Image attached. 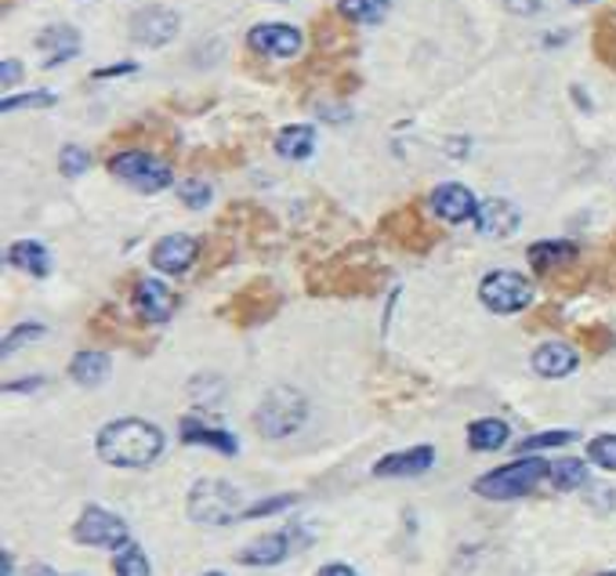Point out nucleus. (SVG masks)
Returning a JSON list of instances; mask_svg holds the SVG:
<instances>
[{
    "instance_id": "nucleus-11",
    "label": "nucleus",
    "mask_w": 616,
    "mask_h": 576,
    "mask_svg": "<svg viewBox=\"0 0 616 576\" xmlns=\"http://www.w3.org/2000/svg\"><path fill=\"white\" fill-rule=\"evenodd\" d=\"M247 44L265 59H294L301 51V33L294 26H283V22H265V26H254L247 33Z\"/></svg>"
},
{
    "instance_id": "nucleus-20",
    "label": "nucleus",
    "mask_w": 616,
    "mask_h": 576,
    "mask_svg": "<svg viewBox=\"0 0 616 576\" xmlns=\"http://www.w3.org/2000/svg\"><path fill=\"white\" fill-rule=\"evenodd\" d=\"M37 48L44 51V65H59L80 51V37L73 26H51L37 37Z\"/></svg>"
},
{
    "instance_id": "nucleus-14",
    "label": "nucleus",
    "mask_w": 616,
    "mask_h": 576,
    "mask_svg": "<svg viewBox=\"0 0 616 576\" xmlns=\"http://www.w3.org/2000/svg\"><path fill=\"white\" fill-rule=\"evenodd\" d=\"M134 309H139L145 323H167L178 309V298L159 279H142L139 290H134Z\"/></svg>"
},
{
    "instance_id": "nucleus-3",
    "label": "nucleus",
    "mask_w": 616,
    "mask_h": 576,
    "mask_svg": "<svg viewBox=\"0 0 616 576\" xmlns=\"http://www.w3.org/2000/svg\"><path fill=\"white\" fill-rule=\"evenodd\" d=\"M305 417H308V403H305L301 392H294V388H272L265 399H261V406H258L254 424H258L261 435L287 439V435H294L305 424Z\"/></svg>"
},
{
    "instance_id": "nucleus-32",
    "label": "nucleus",
    "mask_w": 616,
    "mask_h": 576,
    "mask_svg": "<svg viewBox=\"0 0 616 576\" xmlns=\"http://www.w3.org/2000/svg\"><path fill=\"white\" fill-rule=\"evenodd\" d=\"M588 457L595 460L599 468L616 471V435H599V439H591Z\"/></svg>"
},
{
    "instance_id": "nucleus-26",
    "label": "nucleus",
    "mask_w": 616,
    "mask_h": 576,
    "mask_svg": "<svg viewBox=\"0 0 616 576\" xmlns=\"http://www.w3.org/2000/svg\"><path fill=\"white\" fill-rule=\"evenodd\" d=\"M91 334L98 337V341H109V345H120V341H131V326L120 320L117 309H102L95 320H91Z\"/></svg>"
},
{
    "instance_id": "nucleus-33",
    "label": "nucleus",
    "mask_w": 616,
    "mask_h": 576,
    "mask_svg": "<svg viewBox=\"0 0 616 576\" xmlns=\"http://www.w3.org/2000/svg\"><path fill=\"white\" fill-rule=\"evenodd\" d=\"M577 341L588 348V352H595V356H602V352H609L613 348V341L616 337L606 331V326H584V331H577Z\"/></svg>"
},
{
    "instance_id": "nucleus-6",
    "label": "nucleus",
    "mask_w": 616,
    "mask_h": 576,
    "mask_svg": "<svg viewBox=\"0 0 616 576\" xmlns=\"http://www.w3.org/2000/svg\"><path fill=\"white\" fill-rule=\"evenodd\" d=\"M109 171L120 178V182L134 185L139 192H159L170 185V167L164 160H156L153 153L142 149H123L109 160Z\"/></svg>"
},
{
    "instance_id": "nucleus-36",
    "label": "nucleus",
    "mask_w": 616,
    "mask_h": 576,
    "mask_svg": "<svg viewBox=\"0 0 616 576\" xmlns=\"http://www.w3.org/2000/svg\"><path fill=\"white\" fill-rule=\"evenodd\" d=\"M37 337H44V326H40V323H22V326H15V331L4 337V356H11L15 348H22L26 341H37Z\"/></svg>"
},
{
    "instance_id": "nucleus-22",
    "label": "nucleus",
    "mask_w": 616,
    "mask_h": 576,
    "mask_svg": "<svg viewBox=\"0 0 616 576\" xmlns=\"http://www.w3.org/2000/svg\"><path fill=\"white\" fill-rule=\"evenodd\" d=\"M181 439L192 446H214L218 454H229V457L239 449L229 432H222V428H208L203 421H197V417H186V421H181Z\"/></svg>"
},
{
    "instance_id": "nucleus-28",
    "label": "nucleus",
    "mask_w": 616,
    "mask_h": 576,
    "mask_svg": "<svg viewBox=\"0 0 616 576\" xmlns=\"http://www.w3.org/2000/svg\"><path fill=\"white\" fill-rule=\"evenodd\" d=\"M70 374L80 384H102V381L109 377V356H102V352H80L73 359Z\"/></svg>"
},
{
    "instance_id": "nucleus-8",
    "label": "nucleus",
    "mask_w": 616,
    "mask_h": 576,
    "mask_svg": "<svg viewBox=\"0 0 616 576\" xmlns=\"http://www.w3.org/2000/svg\"><path fill=\"white\" fill-rule=\"evenodd\" d=\"M478 298H483L489 312L511 315V312H522L533 301V287L526 284V276H519V273H489L483 284H478Z\"/></svg>"
},
{
    "instance_id": "nucleus-44",
    "label": "nucleus",
    "mask_w": 616,
    "mask_h": 576,
    "mask_svg": "<svg viewBox=\"0 0 616 576\" xmlns=\"http://www.w3.org/2000/svg\"><path fill=\"white\" fill-rule=\"evenodd\" d=\"M11 569H15V566H11V555H4V559H0V576H11Z\"/></svg>"
},
{
    "instance_id": "nucleus-15",
    "label": "nucleus",
    "mask_w": 616,
    "mask_h": 576,
    "mask_svg": "<svg viewBox=\"0 0 616 576\" xmlns=\"http://www.w3.org/2000/svg\"><path fill=\"white\" fill-rule=\"evenodd\" d=\"M431 211H436V218L458 225V221H467L478 214V203L475 196L467 192L464 185L450 182V185H439L436 192H431Z\"/></svg>"
},
{
    "instance_id": "nucleus-30",
    "label": "nucleus",
    "mask_w": 616,
    "mask_h": 576,
    "mask_svg": "<svg viewBox=\"0 0 616 576\" xmlns=\"http://www.w3.org/2000/svg\"><path fill=\"white\" fill-rule=\"evenodd\" d=\"M588 479V468H584V460H573V457H566V460H555L552 465V485L555 490H577V485H584Z\"/></svg>"
},
{
    "instance_id": "nucleus-39",
    "label": "nucleus",
    "mask_w": 616,
    "mask_h": 576,
    "mask_svg": "<svg viewBox=\"0 0 616 576\" xmlns=\"http://www.w3.org/2000/svg\"><path fill=\"white\" fill-rule=\"evenodd\" d=\"M294 504V496H276V501H269V504H254V507H247V518H258V515H272V512H283V507H291Z\"/></svg>"
},
{
    "instance_id": "nucleus-21",
    "label": "nucleus",
    "mask_w": 616,
    "mask_h": 576,
    "mask_svg": "<svg viewBox=\"0 0 616 576\" xmlns=\"http://www.w3.org/2000/svg\"><path fill=\"white\" fill-rule=\"evenodd\" d=\"M577 257V247L566 243V240H544V243H533L530 247V265L537 268V273H558V268H569Z\"/></svg>"
},
{
    "instance_id": "nucleus-34",
    "label": "nucleus",
    "mask_w": 616,
    "mask_h": 576,
    "mask_svg": "<svg viewBox=\"0 0 616 576\" xmlns=\"http://www.w3.org/2000/svg\"><path fill=\"white\" fill-rule=\"evenodd\" d=\"M87 164H91V153H84V149H80V145H66V149H62L59 167H62V175H66V178L84 175V171H87Z\"/></svg>"
},
{
    "instance_id": "nucleus-40",
    "label": "nucleus",
    "mask_w": 616,
    "mask_h": 576,
    "mask_svg": "<svg viewBox=\"0 0 616 576\" xmlns=\"http://www.w3.org/2000/svg\"><path fill=\"white\" fill-rule=\"evenodd\" d=\"M505 4L516 11V15H537L544 8V0H505Z\"/></svg>"
},
{
    "instance_id": "nucleus-35",
    "label": "nucleus",
    "mask_w": 616,
    "mask_h": 576,
    "mask_svg": "<svg viewBox=\"0 0 616 576\" xmlns=\"http://www.w3.org/2000/svg\"><path fill=\"white\" fill-rule=\"evenodd\" d=\"M178 196L189 203L192 211H203L211 203V185L208 182H197V178H192V182H181L178 185Z\"/></svg>"
},
{
    "instance_id": "nucleus-23",
    "label": "nucleus",
    "mask_w": 616,
    "mask_h": 576,
    "mask_svg": "<svg viewBox=\"0 0 616 576\" xmlns=\"http://www.w3.org/2000/svg\"><path fill=\"white\" fill-rule=\"evenodd\" d=\"M467 443H472V449H478V454H494V449H500L508 443V424L497 421V417L475 421L472 428H467Z\"/></svg>"
},
{
    "instance_id": "nucleus-29",
    "label": "nucleus",
    "mask_w": 616,
    "mask_h": 576,
    "mask_svg": "<svg viewBox=\"0 0 616 576\" xmlns=\"http://www.w3.org/2000/svg\"><path fill=\"white\" fill-rule=\"evenodd\" d=\"M337 15L348 22H381L388 15V0H337Z\"/></svg>"
},
{
    "instance_id": "nucleus-41",
    "label": "nucleus",
    "mask_w": 616,
    "mask_h": 576,
    "mask_svg": "<svg viewBox=\"0 0 616 576\" xmlns=\"http://www.w3.org/2000/svg\"><path fill=\"white\" fill-rule=\"evenodd\" d=\"M19 76H22V65L15 59H8L4 65H0V81H4V84H15Z\"/></svg>"
},
{
    "instance_id": "nucleus-7",
    "label": "nucleus",
    "mask_w": 616,
    "mask_h": 576,
    "mask_svg": "<svg viewBox=\"0 0 616 576\" xmlns=\"http://www.w3.org/2000/svg\"><path fill=\"white\" fill-rule=\"evenodd\" d=\"M381 236H384V243L399 247V251H417V254H425L428 247L439 240L436 229L417 214V207H399L388 214L381 221Z\"/></svg>"
},
{
    "instance_id": "nucleus-18",
    "label": "nucleus",
    "mask_w": 616,
    "mask_h": 576,
    "mask_svg": "<svg viewBox=\"0 0 616 576\" xmlns=\"http://www.w3.org/2000/svg\"><path fill=\"white\" fill-rule=\"evenodd\" d=\"M291 533H269V537H258L250 540V544L239 551V562L244 566H276L291 555Z\"/></svg>"
},
{
    "instance_id": "nucleus-38",
    "label": "nucleus",
    "mask_w": 616,
    "mask_h": 576,
    "mask_svg": "<svg viewBox=\"0 0 616 576\" xmlns=\"http://www.w3.org/2000/svg\"><path fill=\"white\" fill-rule=\"evenodd\" d=\"M55 101V95L51 92H37V95H19V98H4V112H11V109H26V106H51Z\"/></svg>"
},
{
    "instance_id": "nucleus-27",
    "label": "nucleus",
    "mask_w": 616,
    "mask_h": 576,
    "mask_svg": "<svg viewBox=\"0 0 616 576\" xmlns=\"http://www.w3.org/2000/svg\"><path fill=\"white\" fill-rule=\"evenodd\" d=\"M341 22H345V15H323V19H316V44H319V51L352 48L348 29L341 26Z\"/></svg>"
},
{
    "instance_id": "nucleus-42",
    "label": "nucleus",
    "mask_w": 616,
    "mask_h": 576,
    "mask_svg": "<svg viewBox=\"0 0 616 576\" xmlns=\"http://www.w3.org/2000/svg\"><path fill=\"white\" fill-rule=\"evenodd\" d=\"M316 576H356V573H352L348 566H327V569H319Z\"/></svg>"
},
{
    "instance_id": "nucleus-24",
    "label": "nucleus",
    "mask_w": 616,
    "mask_h": 576,
    "mask_svg": "<svg viewBox=\"0 0 616 576\" xmlns=\"http://www.w3.org/2000/svg\"><path fill=\"white\" fill-rule=\"evenodd\" d=\"M8 265H15V268H22V273H33V276H48L51 257L40 243L22 240L15 247H8Z\"/></svg>"
},
{
    "instance_id": "nucleus-17",
    "label": "nucleus",
    "mask_w": 616,
    "mask_h": 576,
    "mask_svg": "<svg viewBox=\"0 0 616 576\" xmlns=\"http://www.w3.org/2000/svg\"><path fill=\"white\" fill-rule=\"evenodd\" d=\"M436 465V449L431 446H414V449H403V454H388L381 457L378 465H374V476H420V471H428Z\"/></svg>"
},
{
    "instance_id": "nucleus-10",
    "label": "nucleus",
    "mask_w": 616,
    "mask_h": 576,
    "mask_svg": "<svg viewBox=\"0 0 616 576\" xmlns=\"http://www.w3.org/2000/svg\"><path fill=\"white\" fill-rule=\"evenodd\" d=\"M73 537L91 548H123L128 544V526H123V518L109 515L106 507H87L73 526Z\"/></svg>"
},
{
    "instance_id": "nucleus-16",
    "label": "nucleus",
    "mask_w": 616,
    "mask_h": 576,
    "mask_svg": "<svg viewBox=\"0 0 616 576\" xmlns=\"http://www.w3.org/2000/svg\"><path fill=\"white\" fill-rule=\"evenodd\" d=\"M475 225L483 236H497V240H505V236H511L519 229V211H516V203H508V200H486V203H478Z\"/></svg>"
},
{
    "instance_id": "nucleus-46",
    "label": "nucleus",
    "mask_w": 616,
    "mask_h": 576,
    "mask_svg": "<svg viewBox=\"0 0 616 576\" xmlns=\"http://www.w3.org/2000/svg\"><path fill=\"white\" fill-rule=\"evenodd\" d=\"M203 576H225V573H203Z\"/></svg>"
},
{
    "instance_id": "nucleus-5",
    "label": "nucleus",
    "mask_w": 616,
    "mask_h": 576,
    "mask_svg": "<svg viewBox=\"0 0 616 576\" xmlns=\"http://www.w3.org/2000/svg\"><path fill=\"white\" fill-rule=\"evenodd\" d=\"M239 515V493L222 479H200L189 493V518L200 526H229Z\"/></svg>"
},
{
    "instance_id": "nucleus-19",
    "label": "nucleus",
    "mask_w": 616,
    "mask_h": 576,
    "mask_svg": "<svg viewBox=\"0 0 616 576\" xmlns=\"http://www.w3.org/2000/svg\"><path fill=\"white\" fill-rule=\"evenodd\" d=\"M533 370H537L541 377H566L577 370V352L569 345L547 341L533 352Z\"/></svg>"
},
{
    "instance_id": "nucleus-31",
    "label": "nucleus",
    "mask_w": 616,
    "mask_h": 576,
    "mask_svg": "<svg viewBox=\"0 0 616 576\" xmlns=\"http://www.w3.org/2000/svg\"><path fill=\"white\" fill-rule=\"evenodd\" d=\"M112 569H117V576H150V559H145V551H142V548L123 544V548H117V559H112Z\"/></svg>"
},
{
    "instance_id": "nucleus-43",
    "label": "nucleus",
    "mask_w": 616,
    "mask_h": 576,
    "mask_svg": "<svg viewBox=\"0 0 616 576\" xmlns=\"http://www.w3.org/2000/svg\"><path fill=\"white\" fill-rule=\"evenodd\" d=\"M26 576H59V573H55V569H48V566H33Z\"/></svg>"
},
{
    "instance_id": "nucleus-12",
    "label": "nucleus",
    "mask_w": 616,
    "mask_h": 576,
    "mask_svg": "<svg viewBox=\"0 0 616 576\" xmlns=\"http://www.w3.org/2000/svg\"><path fill=\"white\" fill-rule=\"evenodd\" d=\"M178 33V15L170 8H145L131 19V37L139 44H150V48H159Z\"/></svg>"
},
{
    "instance_id": "nucleus-37",
    "label": "nucleus",
    "mask_w": 616,
    "mask_h": 576,
    "mask_svg": "<svg viewBox=\"0 0 616 576\" xmlns=\"http://www.w3.org/2000/svg\"><path fill=\"white\" fill-rule=\"evenodd\" d=\"M566 443H573V432H544V435H533L526 439L519 449L526 454V449H544V446H566Z\"/></svg>"
},
{
    "instance_id": "nucleus-45",
    "label": "nucleus",
    "mask_w": 616,
    "mask_h": 576,
    "mask_svg": "<svg viewBox=\"0 0 616 576\" xmlns=\"http://www.w3.org/2000/svg\"><path fill=\"white\" fill-rule=\"evenodd\" d=\"M573 4H591V0H573Z\"/></svg>"
},
{
    "instance_id": "nucleus-13",
    "label": "nucleus",
    "mask_w": 616,
    "mask_h": 576,
    "mask_svg": "<svg viewBox=\"0 0 616 576\" xmlns=\"http://www.w3.org/2000/svg\"><path fill=\"white\" fill-rule=\"evenodd\" d=\"M197 257H200V243L192 240V236H167V240L156 243L153 265L159 268V273L178 276V273H189Z\"/></svg>"
},
{
    "instance_id": "nucleus-2",
    "label": "nucleus",
    "mask_w": 616,
    "mask_h": 576,
    "mask_svg": "<svg viewBox=\"0 0 616 576\" xmlns=\"http://www.w3.org/2000/svg\"><path fill=\"white\" fill-rule=\"evenodd\" d=\"M544 479H552V465L541 457H522L516 465H505V468H497L478 479L475 493L486 496V501H511V496L533 493Z\"/></svg>"
},
{
    "instance_id": "nucleus-47",
    "label": "nucleus",
    "mask_w": 616,
    "mask_h": 576,
    "mask_svg": "<svg viewBox=\"0 0 616 576\" xmlns=\"http://www.w3.org/2000/svg\"><path fill=\"white\" fill-rule=\"evenodd\" d=\"M602 576H616V573H602Z\"/></svg>"
},
{
    "instance_id": "nucleus-9",
    "label": "nucleus",
    "mask_w": 616,
    "mask_h": 576,
    "mask_svg": "<svg viewBox=\"0 0 616 576\" xmlns=\"http://www.w3.org/2000/svg\"><path fill=\"white\" fill-rule=\"evenodd\" d=\"M276 309H280V290L265 284V279H254V284H247L236 293L233 304L225 309V315H229L236 326H254V323L272 320Z\"/></svg>"
},
{
    "instance_id": "nucleus-4",
    "label": "nucleus",
    "mask_w": 616,
    "mask_h": 576,
    "mask_svg": "<svg viewBox=\"0 0 616 576\" xmlns=\"http://www.w3.org/2000/svg\"><path fill=\"white\" fill-rule=\"evenodd\" d=\"M384 284V273L374 265H348L345 257L330 265H319L308 276V290L312 293H370Z\"/></svg>"
},
{
    "instance_id": "nucleus-25",
    "label": "nucleus",
    "mask_w": 616,
    "mask_h": 576,
    "mask_svg": "<svg viewBox=\"0 0 616 576\" xmlns=\"http://www.w3.org/2000/svg\"><path fill=\"white\" fill-rule=\"evenodd\" d=\"M312 145H316V131L312 128H287L280 131L276 139V153L287 156V160H305V156H312Z\"/></svg>"
},
{
    "instance_id": "nucleus-1",
    "label": "nucleus",
    "mask_w": 616,
    "mask_h": 576,
    "mask_svg": "<svg viewBox=\"0 0 616 576\" xmlns=\"http://www.w3.org/2000/svg\"><path fill=\"white\" fill-rule=\"evenodd\" d=\"M164 454V432L139 417H123L98 432V457L112 468H150Z\"/></svg>"
}]
</instances>
